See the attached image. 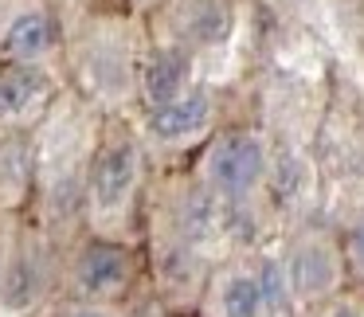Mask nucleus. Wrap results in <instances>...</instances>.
I'll return each mask as SVG.
<instances>
[{
    "mask_svg": "<svg viewBox=\"0 0 364 317\" xmlns=\"http://www.w3.org/2000/svg\"><path fill=\"white\" fill-rule=\"evenodd\" d=\"M71 317H118V313H110V309H98V306H82V309H75Z\"/></svg>",
    "mask_w": 364,
    "mask_h": 317,
    "instance_id": "15",
    "label": "nucleus"
},
{
    "mask_svg": "<svg viewBox=\"0 0 364 317\" xmlns=\"http://www.w3.org/2000/svg\"><path fill=\"white\" fill-rule=\"evenodd\" d=\"M215 200L208 196V192H188V196L181 200V212H176V223H181V231L188 239H200L208 235V231L215 227Z\"/></svg>",
    "mask_w": 364,
    "mask_h": 317,
    "instance_id": "10",
    "label": "nucleus"
},
{
    "mask_svg": "<svg viewBox=\"0 0 364 317\" xmlns=\"http://www.w3.org/2000/svg\"><path fill=\"white\" fill-rule=\"evenodd\" d=\"M141 176V153L129 137H114L110 145H102L90 165V208L98 215H114L129 204Z\"/></svg>",
    "mask_w": 364,
    "mask_h": 317,
    "instance_id": "2",
    "label": "nucleus"
},
{
    "mask_svg": "<svg viewBox=\"0 0 364 317\" xmlns=\"http://www.w3.org/2000/svg\"><path fill=\"white\" fill-rule=\"evenodd\" d=\"M286 274H290V290L298 298H321L337 286V254L325 243H306L294 251Z\"/></svg>",
    "mask_w": 364,
    "mask_h": 317,
    "instance_id": "5",
    "label": "nucleus"
},
{
    "mask_svg": "<svg viewBox=\"0 0 364 317\" xmlns=\"http://www.w3.org/2000/svg\"><path fill=\"white\" fill-rule=\"evenodd\" d=\"M51 48V20L43 9H24L9 20L0 36V55L12 63H36Z\"/></svg>",
    "mask_w": 364,
    "mask_h": 317,
    "instance_id": "6",
    "label": "nucleus"
},
{
    "mask_svg": "<svg viewBox=\"0 0 364 317\" xmlns=\"http://www.w3.org/2000/svg\"><path fill=\"white\" fill-rule=\"evenodd\" d=\"M129 282V251L122 243H95L82 247V254L75 259V286H79L87 298H106V294H118Z\"/></svg>",
    "mask_w": 364,
    "mask_h": 317,
    "instance_id": "3",
    "label": "nucleus"
},
{
    "mask_svg": "<svg viewBox=\"0 0 364 317\" xmlns=\"http://www.w3.org/2000/svg\"><path fill=\"white\" fill-rule=\"evenodd\" d=\"M48 98V75L40 67H16L0 75V122H20Z\"/></svg>",
    "mask_w": 364,
    "mask_h": 317,
    "instance_id": "8",
    "label": "nucleus"
},
{
    "mask_svg": "<svg viewBox=\"0 0 364 317\" xmlns=\"http://www.w3.org/2000/svg\"><path fill=\"white\" fill-rule=\"evenodd\" d=\"M184 82H188V55L176 48H165L145 63L141 75V90H145V102L157 110V106H168L173 98L184 95Z\"/></svg>",
    "mask_w": 364,
    "mask_h": 317,
    "instance_id": "7",
    "label": "nucleus"
},
{
    "mask_svg": "<svg viewBox=\"0 0 364 317\" xmlns=\"http://www.w3.org/2000/svg\"><path fill=\"white\" fill-rule=\"evenodd\" d=\"M259 286H262V298H267V306H282L286 294H290V274H286L278 262H267L259 274Z\"/></svg>",
    "mask_w": 364,
    "mask_h": 317,
    "instance_id": "13",
    "label": "nucleus"
},
{
    "mask_svg": "<svg viewBox=\"0 0 364 317\" xmlns=\"http://www.w3.org/2000/svg\"><path fill=\"white\" fill-rule=\"evenodd\" d=\"M267 173V145L255 134H223L208 153V181L220 196L239 200Z\"/></svg>",
    "mask_w": 364,
    "mask_h": 317,
    "instance_id": "1",
    "label": "nucleus"
},
{
    "mask_svg": "<svg viewBox=\"0 0 364 317\" xmlns=\"http://www.w3.org/2000/svg\"><path fill=\"white\" fill-rule=\"evenodd\" d=\"M353 259H356V267L364 270V220L353 227Z\"/></svg>",
    "mask_w": 364,
    "mask_h": 317,
    "instance_id": "14",
    "label": "nucleus"
},
{
    "mask_svg": "<svg viewBox=\"0 0 364 317\" xmlns=\"http://www.w3.org/2000/svg\"><path fill=\"white\" fill-rule=\"evenodd\" d=\"M36 294H40V270H36V262H20L12 270L9 286H4V301L9 306H28Z\"/></svg>",
    "mask_w": 364,
    "mask_h": 317,
    "instance_id": "12",
    "label": "nucleus"
},
{
    "mask_svg": "<svg viewBox=\"0 0 364 317\" xmlns=\"http://www.w3.org/2000/svg\"><path fill=\"white\" fill-rule=\"evenodd\" d=\"M267 309L259 274H231L220 286V317H259Z\"/></svg>",
    "mask_w": 364,
    "mask_h": 317,
    "instance_id": "9",
    "label": "nucleus"
},
{
    "mask_svg": "<svg viewBox=\"0 0 364 317\" xmlns=\"http://www.w3.org/2000/svg\"><path fill=\"white\" fill-rule=\"evenodd\" d=\"M333 317H360V313H356L353 306H337V309H333Z\"/></svg>",
    "mask_w": 364,
    "mask_h": 317,
    "instance_id": "16",
    "label": "nucleus"
},
{
    "mask_svg": "<svg viewBox=\"0 0 364 317\" xmlns=\"http://www.w3.org/2000/svg\"><path fill=\"white\" fill-rule=\"evenodd\" d=\"M208 122H212V98L204 90H184L168 106H157L145 122V129L161 145H181V141H192L196 134H204Z\"/></svg>",
    "mask_w": 364,
    "mask_h": 317,
    "instance_id": "4",
    "label": "nucleus"
},
{
    "mask_svg": "<svg viewBox=\"0 0 364 317\" xmlns=\"http://www.w3.org/2000/svg\"><path fill=\"white\" fill-rule=\"evenodd\" d=\"M188 32L204 43L223 40V32H228V12H223L215 0H196V4H192V16H188Z\"/></svg>",
    "mask_w": 364,
    "mask_h": 317,
    "instance_id": "11",
    "label": "nucleus"
}]
</instances>
